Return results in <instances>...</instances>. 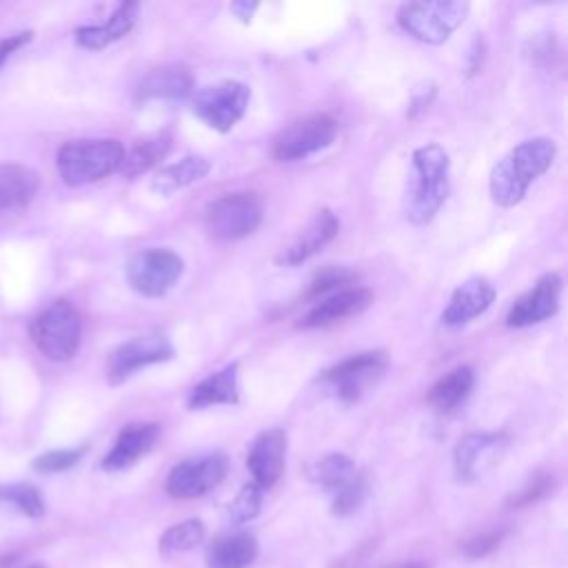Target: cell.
I'll use <instances>...</instances> for the list:
<instances>
[{
    "mask_svg": "<svg viewBox=\"0 0 568 568\" xmlns=\"http://www.w3.org/2000/svg\"><path fill=\"white\" fill-rule=\"evenodd\" d=\"M138 11H140L138 2H122L109 16V20L104 24H91V27L75 29V42L84 49H102L131 31V27L135 24Z\"/></svg>",
    "mask_w": 568,
    "mask_h": 568,
    "instance_id": "obj_23",
    "label": "cell"
},
{
    "mask_svg": "<svg viewBox=\"0 0 568 568\" xmlns=\"http://www.w3.org/2000/svg\"><path fill=\"white\" fill-rule=\"evenodd\" d=\"M262 222V200L248 191L226 193L204 211V226L213 240L233 242L251 235Z\"/></svg>",
    "mask_w": 568,
    "mask_h": 568,
    "instance_id": "obj_6",
    "label": "cell"
},
{
    "mask_svg": "<svg viewBox=\"0 0 568 568\" xmlns=\"http://www.w3.org/2000/svg\"><path fill=\"white\" fill-rule=\"evenodd\" d=\"M231 13H235L242 22H248L251 20V16H253V11L257 9V2H246V0H242V2H231Z\"/></svg>",
    "mask_w": 568,
    "mask_h": 568,
    "instance_id": "obj_40",
    "label": "cell"
},
{
    "mask_svg": "<svg viewBox=\"0 0 568 568\" xmlns=\"http://www.w3.org/2000/svg\"><path fill=\"white\" fill-rule=\"evenodd\" d=\"M124 158L122 142L113 138L69 140L60 146L55 164L60 178L71 186H82L118 171Z\"/></svg>",
    "mask_w": 568,
    "mask_h": 568,
    "instance_id": "obj_3",
    "label": "cell"
},
{
    "mask_svg": "<svg viewBox=\"0 0 568 568\" xmlns=\"http://www.w3.org/2000/svg\"><path fill=\"white\" fill-rule=\"evenodd\" d=\"M257 557V539L251 532L217 535L204 552L206 568H248Z\"/></svg>",
    "mask_w": 568,
    "mask_h": 568,
    "instance_id": "obj_20",
    "label": "cell"
},
{
    "mask_svg": "<svg viewBox=\"0 0 568 568\" xmlns=\"http://www.w3.org/2000/svg\"><path fill=\"white\" fill-rule=\"evenodd\" d=\"M484 53H486V42H484L481 33H475V38L470 42V49H468V58H466V73L468 75H473L481 69Z\"/></svg>",
    "mask_w": 568,
    "mask_h": 568,
    "instance_id": "obj_39",
    "label": "cell"
},
{
    "mask_svg": "<svg viewBox=\"0 0 568 568\" xmlns=\"http://www.w3.org/2000/svg\"><path fill=\"white\" fill-rule=\"evenodd\" d=\"M339 231V222L331 209H322L315 213V217L308 222V226L300 233V237L282 248V253L275 257L280 266H297L320 253Z\"/></svg>",
    "mask_w": 568,
    "mask_h": 568,
    "instance_id": "obj_19",
    "label": "cell"
},
{
    "mask_svg": "<svg viewBox=\"0 0 568 568\" xmlns=\"http://www.w3.org/2000/svg\"><path fill=\"white\" fill-rule=\"evenodd\" d=\"M373 302V293L364 286H346L317 300L297 322V328H317L359 315Z\"/></svg>",
    "mask_w": 568,
    "mask_h": 568,
    "instance_id": "obj_15",
    "label": "cell"
},
{
    "mask_svg": "<svg viewBox=\"0 0 568 568\" xmlns=\"http://www.w3.org/2000/svg\"><path fill=\"white\" fill-rule=\"evenodd\" d=\"M193 89V78L186 67L171 64L153 69L140 84L138 98L140 100H153V98H184Z\"/></svg>",
    "mask_w": 568,
    "mask_h": 568,
    "instance_id": "obj_27",
    "label": "cell"
},
{
    "mask_svg": "<svg viewBox=\"0 0 568 568\" xmlns=\"http://www.w3.org/2000/svg\"><path fill=\"white\" fill-rule=\"evenodd\" d=\"M13 561L9 559V557H4V559H0V568H9Z\"/></svg>",
    "mask_w": 568,
    "mask_h": 568,
    "instance_id": "obj_43",
    "label": "cell"
},
{
    "mask_svg": "<svg viewBox=\"0 0 568 568\" xmlns=\"http://www.w3.org/2000/svg\"><path fill=\"white\" fill-rule=\"evenodd\" d=\"M229 473L224 453H209L182 459L166 477V493L178 499H197L213 490Z\"/></svg>",
    "mask_w": 568,
    "mask_h": 568,
    "instance_id": "obj_10",
    "label": "cell"
},
{
    "mask_svg": "<svg viewBox=\"0 0 568 568\" xmlns=\"http://www.w3.org/2000/svg\"><path fill=\"white\" fill-rule=\"evenodd\" d=\"M158 437H160V424H155V422L126 424L118 433L111 450L104 455L102 468L106 473H118V470L133 466L140 457H144L155 446Z\"/></svg>",
    "mask_w": 568,
    "mask_h": 568,
    "instance_id": "obj_17",
    "label": "cell"
},
{
    "mask_svg": "<svg viewBox=\"0 0 568 568\" xmlns=\"http://www.w3.org/2000/svg\"><path fill=\"white\" fill-rule=\"evenodd\" d=\"M284 459H286V433L282 428H268L262 430L246 455V466L251 470L253 484L264 488H273L282 473H284Z\"/></svg>",
    "mask_w": 568,
    "mask_h": 568,
    "instance_id": "obj_16",
    "label": "cell"
},
{
    "mask_svg": "<svg viewBox=\"0 0 568 568\" xmlns=\"http://www.w3.org/2000/svg\"><path fill=\"white\" fill-rule=\"evenodd\" d=\"M173 353L175 351L166 335L149 333V335L131 337L109 355L106 379H109V384H120L144 366L171 359Z\"/></svg>",
    "mask_w": 568,
    "mask_h": 568,
    "instance_id": "obj_13",
    "label": "cell"
},
{
    "mask_svg": "<svg viewBox=\"0 0 568 568\" xmlns=\"http://www.w3.org/2000/svg\"><path fill=\"white\" fill-rule=\"evenodd\" d=\"M0 501L13 506L24 517L38 519L44 515V499L40 490L31 484L16 481V484H0Z\"/></svg>",
    "mask_w": 568,
    "mask_h": 568,
    "instance_id": "obj_30",
    "label": "cell"
},
{
    "mask_svg": "<svg viewBox=\"0 0 568 568\" xmlns=\"http://www.w3.org/2000/svg\"><path fill=\"white\" fill-rule=\"evenodd\" d=\"M84 453H87V446L47 450V453L38 455L31 466H33L38 473H62V470L75 466V464L82 459Z\"/></svg>",
    "mask_w": 568,
    "mask_h": 568,
    "instance_id": "obj_34",
    "label": "cell"
},
{
    "mask_svg": "<svg viewBox=\"0 0 568 568\" xmlns=\"http://www.w3.org/2000/svg\"><path fill=\"white\" fill-rule=\"evenodd\" d=\"M386 568H426V566L417 564V561H404V564H393V566H386Z\"/></svg>",
    "mask_w": 568,
    "mask_h": 568,
    "instance_id": "obj_41",
    "label": "cell"
},
{
    "mask_svg": "<svg viewBox=\"0 0 568 568\" xmlns=\"http://www.w3.org/2000/svg\"><path fill=\"white\" fill-rule=\"evenodd\" d=\"M9 568H47L44 564H40V561H31V564H24V566H9Z\"/></svg>",
    "mask_w": 568,
    "mask_h": 568,
    "instance_id": "obj_42",
    "label": "cell"
},
{
    "mask_svg": "<svg viewBox=\"0 0 568 568\" xmlns=\"http://www.w3.org/2000/svg\"><path fill=\"white\" fill-rule=\"evenodd\" d=\"M209 171L211 162L204 155H184L180 162L162 166L153 175L151 191L162 197H171L173 193L200 182Z\"/></svg>",
    "mask_w": 568,
    "mask_h": 568,
    "instance_id": "obj_24",
    "label": "cell"
},
{
    "mask_svg": "<svg viewBox=\"0 0 568 568\" xmlns=\"http://www.w3.org/2000/svg\"><path fill=\"white\" fill-rule=\"evenodd\" d=\"M468 2L459 0H428L406 2L397 11L399 27L426 44H442L464 22Z\"/></svg>",
    "mask_w": 568,
    "mask_h": 568,
    "instance_id": "obj_5",
    "label": "cell"
},
{
    "mask_svg": "<svg viewBox=\"0 0 568 568\" xmlns=\"http://www.w3.org/2000/svg\"><path fill=\"white\" fill-rule=\"evenodd\" d=\"M40 175L24 164H0V213L24 209L38 193Z\"/></svg>",
    "mask_w": 568,
    "mask_h": 568,
    "instance_id": "obj_22",
    "label": "cell"
},
{
    "mask_svg": "<svg viewBox=\"0 0 568 568\" xmlns=\"http://www.w3.org/2000/svg\"><path fill=\"white\" fill-rule=\"evenodd\" d=\"M555 486V477L548 473H537L535 477H530L517 493H513L508 497V508H524L528 504H535L539 499H544Z\"/></svg>",
    "mask_w": 568,
    "mask_h": 568,
    "instance_id": "obj_35",
    "label": "cell"
},
{
    "mask_svg": "<svg viewBox=\"0 0 568 568\" xmlns=\"http://www.w3.org/2000/svg\"><path fill=\"white\" fill-rule=\"evenodd\" d=\"M495 286L486 277H470L453 291L450 302L442 313V322L453 328L464 326L486 313L495 302Z\"/></svg>",
    "mask_w": 568,
    "mask_h": 568,
    "instance_id": "obj_18",
    "label": "cell"
},
{
    "mask_svg": "<svg viewBox=\"0 0 568 568\" xmlns=\"http://www.w3.org/2000/svg\"><path fill=\"white\" fill-rule=\"evenodd\" d=\"M29 335L47 359L69 362L80 348V313L67 300H55L31 320Z\"/></svg>",
    "mask_w": 568,
    "mask_h": 568,
    "instance_id": "obj_4",
    "label": "cell"
},
{
    "mask_svg": "<svg viewBox=\"0 0 568 568\" xmlns=\"http://www.w3.org/2000/svg\"><path fill=\"white\" fill-rule=\"evenodd\" d=\"M355 280H357V275L353 271L342 268V266H328V268L320 271L315 275V280L308 284V291H306L304 300L317 302V300H322V297H326V295H331V293H335L339 288H346Z\"/></svg>",
    "mask_w": 568,
    "mask_h": 568,
    "instance_id": "obj_32",
    "label": "cell"
},
{
    "mask_svg": "<svg viewBox=\"0 0 568 568\" xmlns=\"http://www.w3.org/2000/svg\"><path fill=\"white\" fill-rule=\"evenodd\" d=\"M508 448L506 433H468L453 450V473L457 481H475L486 475Z\"/></svg>",
    "mask_w": 568,
    "mask_h": 568,
    "instance_id": "obj_12",
    "label": "cell"
},
{
    "mask_svg": "<svg viewBox=\"0 0 568 568\" xmlns=\"http://www.w3.org/2000/svg\"><path fill=\"white\" fill-rule=\"evenodd\" d=\"M251 89L237 80H222L215 84L200 87L193 93V113L211 129L226 133L231 131L248 106Z\"/></svg>",
    "mask_w": 568,
    "mask_h": 568,
    "instance_id": "obj_7",
    "label": "cell"
},
{
    "mask_svg": "<svg viewBox=\"0 0 568 568\" xmlns=\"http://www.w3.org/2000/svg\"><path fill=\"white\" fill-rule=\"evenodd\" d=\"M355 475V462L342 453H328L308 466L311 481L320 484L326 490H337Z\"/></svg>",
    "mask_w": 568,
    "mask_h": 568,
    "instance_id": "obj_28",
    "label": "cell"
},
{
    "mask_svg": "<svg viewBox=\"0 0 568 568\" xmlns=\"http://www.w3.org/2000/svg\"><path fill=\"white\" fill-rule=\"evenodd\" d=\"M501 537H504V530H486V532H479L470 539H466L462 544V552L468 557V559H477V557H486L490 555L499 544H501Z\"/></svg>",
    "mask_w": 568,
    "mask_h": 568,
    "instance_id": "obj_36",
    "label": "cell"
},
{
    "mask_svg": "<svg viewBox=\"0 0 568 568\" xmlns=\"http://www.w3.org/2000/svg\"><path fill=\"white\" fill-rule=\"evenodd\" d=\"M262 508V488L251 484H244L242 490L235 495V499L229 504V519L233 524H244L257 517Z\"/></svg>",
    "mask_w": 568,
    "mask_h": 568,
    "instance_id": "obj_33",
    "label": "cell"
},
{
    "mask_svg": "<svg viewBox=\"0 0 568 568\" xmlns=\"http://www.w3.org/2000/svg\"><path fill=\"white\" fill-rule=\"evenodd\" d=\"M435 98V84L426 82L422 87H417L410 95V106H408V118H415L417 113H422L424 109H428L430 100Z\"/></svg>",
    "mask_w": 568,
    "mask_h": 568,
    "instance_id": "obj_37",
    "label": "cell"
},
{
    "mask_svg": "<svg viewBox=\"0 0 568 568\" xmlns=\"http://www.w3.org/2000/svg\"><path fill=\"white\" fill-rule=\"evenodd\" d=\"M240 399V386H237V364H229L209 377H204L200 384H195L189 393V408H206L215 404H237Z\"/></svg>",
    "mask_w": 568,
    "mask_h": 568,
    "instance_id": "obj_21",
    "label": "cell"
},
{
    "mask_svg": "<svg viewBox=\"0 0 568 568\" xmlns=\"http://www.w3.org/2000/svg\"><path fill=\"white\" fill-rule=\"evenodd\" d=\"M202 539H204V524L200 519H186L166 528L160 535L158 548L162 555L186 552V550H193Z\"/></svg>",
    "mask_w": 568,
    "mask_h": 568,
    "instance_id": "obj_29",
    "label": "cell"
},
{
    "mask_svg": "<svg viewBox=\"0 0 568 568\" xmlns=\"http://www.w3.org/2000/svg\"><path fill=\"white\" fill-rule=\"evenodd\" d=\"M337 135V122L326 115V113H317V115H308L304 120L293 122L288 129H284L275 144H273V155L280 162H295V160H304L326 146L333 144Z\"/></svg>",
    "mask_w": 568,
    "mask_h": 568,
    "instance_id": "obj_11",
    "label": "cell"
},
{
    "mask_svg": "<svg viewBox=\"0 0 568 568\" xmlns=\"http://www.w3.org/2000/svg\"><path fill=\"white\" fill-rule=\"evenodd\" d=\"M473 386H475V373L470 366L462 364V366H455L453 371H448L444 377H439L430 386L426 402L439 413H450L459 404H464V399L470 395Z\"/></svg>",
    "mask_w": 568,
    "mask_h": 568,
    "instance_id": "obj_25",
    "label": "cell"
},
{
    "mask_svg": "<svg viewBox=\"0 0 568 568\" xmlns=\"http://www.w3.org/2000/svg\"><path fill=\"white\" fill-rule=\"evenodd\" d=\"M386 366H388V355L384 351H364L324 371L322 382L328 384L344 404H353L371 386L379 382Z\"/></svg>",
    "mask_w": 568,
    "mask_h": 568,
    "instance_id": "obj_8",
    "label": "cell"
},
{
    "mask_svg": "<svg viewBox=\"0 0 568 568\" xmlns=\"http://www.w3.org/2000/svg\"><path fill=\"white\" fill-rule=\"evenodd\" d=\"M33 38V31H20V33H11L7 38L0 40V69L4 67V62L9 60V55L13 51H18L20 47H24L27 42H31Z\"/></svg>",
    "mask_w": 568,
    "mask_h": 568,
    "instance_id": "obj_38",
    "label": "cell"
},
{
    "mask_svg": "<svg viewBox=\"0 0 568 568\" xmlns=\"http://www.w3.org/2000/svg\"><path fill=\"white\" fill-rule=\"evenodd\" d=\"M184 262L169 248H144L126 264V280L144 297H162L180 280Z\"/></svg>",
    "mask_w": 568,
    "mask_h": 568,
    "instance_id": "obj_9",
    "label": "cell"
},
{
    "mask_svg": "<svg viewBox=\"0 0 568 568\" xmlns=\"http://www.w3.org/2000/svg\"><path fill=\"white\" fill-rule=\"evenodd\" d=\"M557 144L550 138H530L506 153L490 173V197L499 206H515L524 200L528 186L550 169Z\"/></svg>",
    "mask_w": 568,
    "mask_h": 568,
    "instance_id": "obj_1",
    "label": "cell"
},
{
    "mask_svg": "<svg viewBox=\"0 0 568 568\" xmlns=\"http://www.w3.org/2000/svg\"><path fill=\"white\" fill-rule=\"evenodd\" d=\"M564 280L559 273L541 275L530 291L519 295L506 313V326L524 328L550 320L559 311Z\"/></svg>",
    "mask_w": 568,
    "mask_h": 568,
    "instance_id": "obj_14",
    "label": "cell"
},
{
    "mask_svg": "<svg viewBox=\"0 0 568 568\" xmlns=\"http://www.w3.org/2000/svg\"><path fill=\"white\" fill-rule=\"evenodd\" d=\"M169 149H171V135L169 133L160 131V133L144 135V138L135 140L129 151H124V158H122V164H120L118 171L124 178H135L140 173H146L149 169L160 164V160L166 158Z\"/></svg>",
    "mask_w": 568,
    "mask_h": 568,
    "instance_id": "obj_26",
    "label": "cell"
},
{
    "mask_svg": "<svg viewBox=\"0 0 568 568\" xmlns=\"http://www.w3.org/2000/svg\"><path fill=\"white\" fill-rule=\"evenodd\" d=\"M368 495V479L364 473H355L346 484L333 490V513L337 517L353 515Z\"/></svg>",
    "mask_w": 568,
    "mask_h": 568,
    "instance_id": "obj_31",
    "label": "cell"
},
{
    "mask_svg": "<svg viewBox=\"0 0 568 568\" xmlns=\"http://www.w3.org/2000/svg\"><path fill=\"white\" fill-rule=\"evenodd\" d=\"M448 155L430 142L413 151V182L406 195V217L424 226L428 224L448 197Z\"/></svg>",
    "mask_w": 568,
    "mask_h": 568,
    "instance_id": "obj_2",
    "label": "cell"
}]
</instances>
